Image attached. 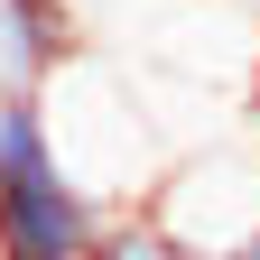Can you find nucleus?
<instances>
[{
  "label": "nucleus",
  "mask_w": 260,
  "mask_h": 260,
  "mask_svg": "<svg viewBox=\"0 0 260 260\" xmlns=\"http://www.w3.org/2000/svg\"><path fill=\"white\" fill-rule=\"evenodd\" d=\"M84 56V28L65 0H0V93H47L75 75Z\"/></svg>",
  "instance_id": "f03ea898"
},
{
  "label": "nucleus",
  "mask_w": 260,
  "mask_h": 260,
  "mask_svg": "<svg viewBox=\"0 0 260 260\" xmlns=\"http://www.w3.org/2000/svg\"><path fill=\"white\" fill-rule=\"evenodd\" d=\"M214 260H260V233H251V242H233V251H214Z\"/></svg>",
  "instance_id": "20e7f679"
},
{
  "label": "nucleus",
  "mask_w": 260,
  "mask_h": 260,
  "mask_svg": "<svg viewBox=\"0 0 260 260\" xmlns=\"http://www.w3.org/2000/svg\"><path fill=\"white\" fill-rule=\"evenodd\" d=\"M103 195L56 140V112L38 93H0V260H93Z\"/></svg>",
  "instance_id": "f257e3e1"
},
{
  "label": "nucleus",
  "mask_w": 260,
  "mask_h": 260,
  "mask_svg": "<svg viewBox=\"0 0 260 260\" xmlns=\"http://www.w3.org/2000/svg\"><path fill=\"white\" fill-rule=\"evenodd\" d=\"M93 260H195V251L158 233V214H112L103 242H93Z\"/></svg>",
  "instance_id": "7ed1b4c3"
}]
</instances>
